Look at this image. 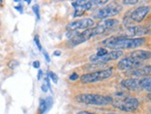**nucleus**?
Segmentation results:
<instances>
[{"instance_id":"obj_3","label":"nucleus","mask_w":151,"mask_h":114,"mask_svg":"<svg viewBox=\"0 0 151 114\" xmlns=\"http://www.w3.org/2000/svg\"><path fill=\"white\" fill-rule=\"evenodd\" d=\"M112 105L117 109L126 112H134L139 108V101L135 98L132 96H125L118 99H113Z\"/></svg>"},{"instance_id":"obj_8","label":"nucleus","mask_w":151,"mask_h":114,"mask_svg":"<svg viewBox=\"0 0 151 114\" xmlns=\"http://www.w3.org/2000/svg\"><path fill=\"white\" fill-rule=\"evenodd\" d=\"M143 65L142 61L136 60L132 58H124L121 60L119 61L118 63V69L121 71H130L133 69H137V68H140Z\"/></svg>"},{"instance_id":"obj_25","label":"nucleus","mask_w":151,"mask_h":114,"mask_svg":"<svg viewBox=\"0 0 151 114\" xmlns=\"http://www.w3.org/2000/svg\"><path fill=\"white\" fill-rule=\"evenodd\" d=\"M78 78H79L78 74V73H76V72L72 73V74L69 76V80H71V81H76V80H78Z\"/></svg>"},{"instance_id":"obj_20","label":"nucleus","mask_w":151,"mask_h":114,"mask_svg":"<svg viewBox=\"0 0 151 114\" xmlns=\"http://www.w3.org/2000/svg\"><path fill=\"white\" fill-rule=\"evenodd\" d=\"M8 66H9V68H10V69L14 70L15 68H17V67L19 66V62L17 61V60H15V59H12V60H10V61L9 62Z\"/></svg>"},{"instance_id":"obj_32","label":"nucleus","mask_w":151,"mask_h":114,"mask_svg":"<svg viewBox=\"0 0 151 114\" xmlns=\"http://www.w3.org/2000/svg\"><path fill=\"white\" fill-rule=\"evenodd\" d=\"M77 114H97V113H93V112H89V111H79Z\"/></svg>"},{"instance_id":"obj_31","label":"nucleus","mask_w":151,"mask_h":114,"mask_svg":"<svg viewBox=\"0 0 151 114\" xmlns=\"http://www.w3.org/2000/svg\"><path fill=\"white\" fill-rule=\"evenodd\" d=\"M15 8H16L17 10H19L21 13L24 12V11H22V6H21V5H20V6H17V7H15Z\"/></svg>"},{"instance_id":"obj_24","label":"nucleus","mask_w":151,"mask_h":114,"mask_svg":"<svg viewBox=\"0 0 151 114\" xmlns=\"http://www.w3.org/2000/svg\"><path fill=\"white\" fill-rule=\"evenodd\" d=\"M34 41H35V43H36V45H37V47H38V49H39L40 51H42V47H41V44H40L39 38H38V36H37V35L35 36V38H34Z\"/></svg>"},{"instance_id":"obj_15","label":"nucleus","mask_w":151,"mask_h":114,"mask_svg":"<svg viewBox=\"0 0 151 114\" xmlns=\"http://www.w3.org/2000/svg\"><path fill=\"white\" fill-rule=\"evenodd\" d=\"M150 51L148 50H135L131 53V58L134 59L136 60L142 61L143 60H147L150 59Z\"/></svg>"},{"instance_id":"obj_16","label":"nucleus","mask_w":151,"mask_h":114,"mask_svg":"<svg viewBox=\"0 0 151 114\" xmlns=\"http://www.w3.org/2000/svg\"><path fill=\"white\" fill-rule=\"evenodd\" d=\"M104 24L106 26V29L107 30H111L114 29V28H117L119 24V22L118 20H115V19H107L106 21H104Z\"/></svg>"},{"instance_id":"obj_35","label":"nucleus","mask_w":151,"mask_h":114,"mask_svg":"<svg viewBox=\"0 0 151 114\" xmlns=\"http://www.w3.org/2000/svg\"><path fill=\"white\" fill-rule=\"evenodd\" d=\"M2 5V1H0V6H1Z\"/></svg>"},{"instance_id":"obj_6","label":"nucleus","mask_w":151,"mask_h":114,"mask_svg":"<svg viewBox=\"0 0 151 114\" xmlns=\"http://www.w3.org/2000/svg\"><path fill=\"white\" fill-rule=\"evenodd\" d=\"M94 25V21L92 19L90 18H85L82 20H78L75 21H71L70 23H68L66 26V30L68 32L70 31H78L80 29L87 30L90 29L91 26Z\"/></svg>"},{"instance_id":"obj_23","label":"nucleus","mask_w":151,"mask_h":114,"mask_svg":"<svg viewBox=\"0 0 151 114\" xmlns=\"http://www.w3.org/2000/svg\"><path fill=\"white\" fill-rule=\"evenodd\" d=\"M33 11L36 14V16L37 17V19H40V13H39V6L38 5H35L33 6Z\"/></svg>"},{"instance_id":"obj_22","label":"nucleus","mask_w":151,"mask_h":114,"mask_svg":"<svg viewBox=\"0 0 151 114\" xmlns=\"http://www.w3.org/2000/svg\"><path fill=\"white\" fill-rule=\"evenodd\" d=\"M45 102H46V105H47L48 110H50V108L52 107V103H53V99H52L51 96H48V98L45 99Z\"/></svg>"},{"instance_id":"obj_5","label":"nucleus","mask_w":151,"mask_h":114,"mask_svg":"<svg viewBox=\"0 0 151 114\" xmlns=\"http://www.w3.org/2000/svg\"><path fill=\"white\" fill-rule=\"evenodd\" d=\"M121 11V7L117 4H111L106 8H100L97 11L94 18L96 19H106L109 17H113L115 15H118Z\"/></svg>"},{"instance_id":"obj_11","label":"nucleus","mask_w":151,"mask_h":114,"mask_svg":"<svg viewBox=\"0 0 151 114\" xmlns=\"http://www.w3.org/2000/svg\"><path fill=\"white\" fill-rule=\"evenodd\" d=\"M121 85L131 91H139L140 87V80L136 78H129L121 81Z\"/></svg>"},{"instance_id":"obj_34","label":"nucleus","mask_w":151,"mask_h":114,"mask_svg":"<svg viewBox=\"0 0 151 114\" xmlns=\"http://www.w3.org/2000/svg\"><path fill=\"white\" fill-rule=\"evenodd\" d=\"M53 55H54V56H60V55H61V51H60V50H56L55 52L53 53Z\"/></svg>"},{"instance_id":"obj_26","label":"nucleus","mask_w":151,"mask_h":114,"mask_svg":"<svg viewBox=\"0 0 151 114\" xmlns=\"http://www.w3.org/2000/svg\"><path fill=\"white\" fill-rule=\"evenodd\" d=\"M122 3L124 5H134V4H137L138 1H136V0H133V1H122Z\"/></svg>"},{"instance_id":"obj_9","label":"nucleus","mask_w":151,"mask_h":114,"mask_svg":"<svg viewBox=\"0 0 151 114\" xmlns=\"http://www.w3.org/2000/svg\"><path fill=\"white\" fill-rule=\"evenodd\" d=\"M93 1H74L72 2V6L75 8L74 17L77 18L85 13V11L91 9L93 7Z\"/></svg>"},{"instance_id":"obj_30","label":"nucleus","mask_w":151,"mask_h":114,"mask_svg":"<svg viewBox=\"0 0 151 114\" xmlns=\"http://www.w3.org/2000/svg\"><path fill=\"white\" fill-rule=\"evenodd\" d=\"M41 89H42V91H43V92H47V91H48V86H47V85H46L45 84H42V86H41Z\"/></svg>"},{"instance_id":"obj_10","label":"nucleus","mask_w":151,"mask_h":114,"mask_svg":"<svg viewBox=\"0 0 151 114\" xmlns=\"http://www.w3.org/2000/svg\"><path fill=\"white\" fill-rule=\"evenodd\" d=\"M148 12H149L148 6H141V7L137 8L135 10L132 11L130 19L135 22H141L147 17Z\"/></svg>"},{"instance_id":"obj_28","label":"nucleus","mask_w":151,"mask_h":114,"mask_svg":"<svg viewBox=\"0 0 151 114\" xmlns=\"http://www.w3.org/2000/svg\"><path fill=\"white\" fill-rule=\"evenodd\" d=\"M39 66H40V62L38 60H36V61L33 62V67L34 68H36V69H38Z\"/></svg>"},{"instance_id":"obj_4","label":"nucleus","mask_w":151,"mask_h":114,"mask_svg":"<svg viewBox=\"0 0 151 114\" xmlns=\"http://www.w3.org/2000/svg\"><path fill=\"white\" fill-rule=\"evenodd\" d=\"M112 73H113V70L111 68L110 69L92 72L91 73H85V74H83L80 77V82L82 84H92L96 82H101L109 77H111Z\"/></svg>"},{"instance_id":"obj_21","label":"nucleus","mask_w":151,"mask_h":114,"mask_svg":"<svg viewBox=\"0 0 151 114\" xmlns=\"http://www.w3.org/2000/svg\"><path fill=\"white\" fill-rule=\"evenodd\" d=\"M48 77H50V78L51 79V81L53 82V83H55V84H57V83H58V76L55 74L54 72H48Z\"/></svg>"},{"instance_id":"obj_17","label":"nucleus","mask_w":151,"mask_h":114,"mask_svg":"<svg viewBox=\"0 0 151 114\" xmlns=\"http://www.w3.org/2000/svg\"><path fill=\"white\" fill-rule=\"evenodd\" d=\"M140 87L141 90H146V91H150L151 87V81H150V77H145L140 80Z\"/></svg>"},{"instance_id":"obj_13","label":"nucleus","mask_w":151,"mask_h":114,"mask_svg":"<svg viewBox=\"0 0 151 114\" xmlns=\"http://www.w3.org/2000/svg\"><path fill=\"white\" fill-rule=\"evenodd\" d=\"M127 74L130 75L132 77H135L136 79L142 76H146L150 74V66H145V67H140L137 68V69H133V70H130L127 72Z\"/></svg>"},{"instance_id":"obj_2","label":"nucleus","mask_w":151,"mask_h":114,"mask_svg":"<svg viewBox=\"0 0 151 114\" xmlns=\"http://www.w3.org/2000/svg\"><path fill=\"white\" fill-rule=\"evenodd\" d=\"M76 100L79 103L92 106H106L112 104L113 98L109 96H102L95 94H81L76 96Z\"/></svg>"},{"instance_id":"obj_27","label":"nucleus","mask_w":151,"mask_h":114,"mask_svg":"<svg viewBox=\"0 0 151 114\" xmlns=\"http://www.w3.org/2000/svg\"><path fill=\"white\" fill-rule=\"evenodd\" d=\"M43 52V55H44V57H45V59H46V60H47L48 62H50V56H49V54L46 52V51H42Z\"/></svg>"},{"instance_id":"obj_29","label":"nucleus","mask_w":151,"mask_h":114,"mask_svg":"<svg viewBox=\"0 0 151 114\" xmlns=\"http://www.w3.org/2000/svg\"><path fill=\"white\" fill-rule=\"evenodd\" d=\"M94 5H99V6H103L104 4H107L108 1H93Z\"/></svg>"},{"instance_id":"obj_12","label":"nucleus","mask_w":151,"mask_h":114,"mask_svg":"<svg viewBox=\"0 0 151 114\" xmlns=\"http://www.w3.org/2000/svg\"><path fill=\"white\" fill-rule=\"evenodd\" d=\"M123 56V51L122 50H114L111 52H108L106 56L102 57V58L98 59L96 62H100V63H106L108 61L116 60Z\"/></svg>"},{"instance_id":"obj_33","label":"nucleus","mask_w":151,"mask_h":114,"mask_svg":"<svg viewBox=\"0 0 151 114\" xmlns=\"http://www.w3.org/2000/svg\"><path fill=\"white\" fill-rule=\"evenodd\" d=\"M43 75V72L41 71V70H39L38 71V75H37V79L38 80H40V79H41V76Z\"/></svg>"},{"instance_id":"obj_18","label":"nucleus","mask_w":151,"mask_h":114,"mask_svg":"<svg viewBox=\"0 0 151 114\" xmlns=\"http://www.w3.org/2000/svg\"><path fill=\"white\" fill-rule=\"evenodd\" d=\"M103 66H106V63H100V62H94L93 64H90L87 65L85 67V70L87 71H91V70H97V69H101Z\"/></svg>"},{"instance_id":"obj_1","label":"nucleus","mask_w":151,"mask_h":114,"mask_svg":"<svg viewBox=\"0 0 151 114\" xmlns=\"http://www.w3.org/2000/svg\"><path fill=\"white\" fill-rule=\"evenodd\" d=\"M147 42L146 38L138 37V38H128L126 36H111L102 41V45L108 48H112L115 50L121 49H130L136 48L143 45Z\"/></svg>"},{"instance_id":"obj_19","label":"nucleus","mask_w":151,"mask_h":114,"mask_svg":"<svg viewBox=\"0 0 151 114\" xmlns=\"http://www.w3.org/2000/svg\"><path fill=\"white\" fill-rule=\"evenodd\" d=\"M38 110H39L40 114H44L46 111L48 110V108H47V105H46L45 99H40V104H39Z\"/></svg>"},{"instance_id":"obj_7","label":"nucleus","mask_w":151,"mask_h":114,"mask_svg":"<svg viewBox=\"0 0 151 114\" xmlns=\"http://www.w3.org/2000/svg\"><path fill=\"white\" fill-rule=\"evenodd\" d=\"M93 36H95L93 28H90V29L84 30L82 33H78L75 37L71 38L70 41H69V44H70V45H72V47H74V45H80L86 41H88L89 39H91Z\"/></svg>"},{"instance_id":"obj_14","label":"nucleus","mask_w":151,"mask_h":114,"mask_svg":"<svg viewBox=\"0 0 151 114\" xmlns=\"http://www.w3.org/2000/svg\"><path fill=\"white\" fill-rule=\"evenodd\" d=\"M128 36H143L148 33V29L142 26H132L127 28Z\"/></svg>"}]
</instances>
